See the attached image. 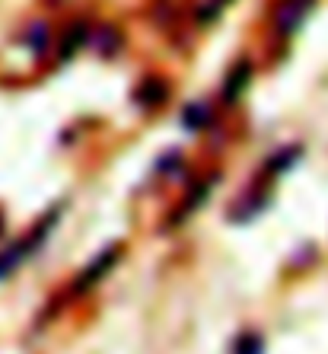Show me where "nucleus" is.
<instances>
[{
	"label": "nucleus",
	"mask_w": 328,
	"mask_h": 354,
	"mask_svg": "<svg viewBox=\"0 0 328 354\" xmlns=\"http://www.w3.org/2000/svg\"><path fill=\"white\" fill-rule=\"evenodd\" d=\"M115 259H118V246H112V249H108V252H102V256H99L96 262H93L90 268H86V274H83V281H96L99 274H102V272H108V268L115 265Z\"/></svg>",
	"instance_id": "2"
},
{
	"label": "nucleus",
	"mask_w": 328,
	"mask_h": 354,
	"mask_svg": "<svg viewBox=\"0 0 328 354\" xmlns=\"http://www.w3.org/2000/svg\"><path fill=\"white\" fill-rule=\"evenodd\" d=\"M233 354H264L262 338L258 335H242L236 342V348H233Z\"/></svg>",
	"instance_id": "5"
},
{
	"label": "nucleus",
	"mask_w": 328,
	"mask_h": 354,
	"mask_svg": "<svg viewBox=\"0 0 328 354\" xmlns=\"http://www.w3.org/2000/svg\"><path fill=\"white\" fill-rule=\"evenodd\" d=\"M207 122H211V109L207 106H191L189 112H185V124H189V128H204Z\"/></svg>",
	"instance_id": "4"
},
{
	"label": "nucleus",
	"mask_w": 328,
	"mask_h": 354,
	"mask_svg": "<svg viewBox=\"0 0 328 354\" xmlns=\"http://www.w3.org/2000/svg\"><path fill=\"white\" fill-rule=\"evenodd\" d=\"M309 10H312V0H284L278 10V26L284 32H293L296 26L309 17Z\"/></svg>",
	"instance_id": "1"
},
{
	"label": "nucleus",
	"mask_w": 328,
	"mask_h": 354,
	"mask_svg": "<svg viewBox=\"0 0 328 354\" xmlns=\"http://www.w3.org/2000/svg\"><path fill=\"white\" fill-rule=\"evenodd\" d=\"M246 80H249V67L239 64V67H236V77L230 74V80H226V99H236L239 90L246 86Z\"/></svg>",
	"instance_id": "3"
}]
</instances>
